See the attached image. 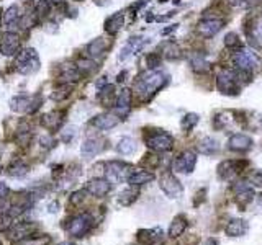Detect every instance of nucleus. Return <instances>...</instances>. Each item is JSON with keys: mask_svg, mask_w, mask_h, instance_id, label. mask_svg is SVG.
<instances>
[{"mask_svg": "<svg viewBox=\"0 0 262 245\" xmlns=\"http://www.w3.org/2000/svg\"><path fill=\"white\" fill-rule=\"evenodd\" d=\"M167 83V75L159 71H149L136 80V92L141 100H151Z\"/></svg>", "mask_w": 262, "mask_h": 245, "instance_id": "nucleus-1", "label": "nucleus"}, {"mask_svg": "<svg viewBox=\"0 0 262 245\" xmlns=\"http://www.w3.org/2000/svg\"><path fill=\"white\" fill-rule=\"evenodd\" d=\"M241 80L236 71H231V69H223L220 71L216 77V87L222 95H228V96H236L239 95L241 90Z\"/></svg>", "mask_w": 262, "mask_h": 245, "instance_id": "nucleus-2", "label": "nucleus"}, {"mask_svg": "<svg viewBox=\"0 0 262 245\" xmlns=\"http://www.w3.org/2000/svg\"><path fill=\"white\" fill-rule=\"evenodd\" d=\"M233 62L234 66H236V71H243L249 74L257 71L262 66V59L259 56L254 53L252 49H244V47L238 49V51L233 54Z\"/></svg>", "mask_w": 262, "mask_h": 245, "instance_id": "nucleus-3", "label": "nucleus"}, {"mask_svg": "<svg viewBox=\"0 0 262 245\" xmlns=\"http://www.w3.org/2000/svg\"><path fill=\"white\" fill-rule=\"evenodd\" d=\"M15 67L20 74H33L39 69V59H38V53L36 49L33 47H26L22 53L17 56L15 59Z\"/></svg>", "mask_w": 262, "mask_h": 245, "instance_id": "nucleus-4", "label": "nucleus"}, {"mask_svg": "<svg viewBox=\"0 0 262 245\" xmlns=\"http://www.w3.org/2000/svg\"><path fill=\"white\" fill-rule=\"evenodd\" d=\"M146 144L149 149H153L156 152H167L174 147V137L167 134V132L157 129L156 132L146 137Z\"/></svg>", "mask_w": 262, "mask_h": 245, "instance_id": "nucleus-5", "label": "nucleus"}, {"mask_svg": "<svg viewBox=\"0 0 262 245\" xmlns=\"http://www.w3.org/2000/svg\"><path fill=\"white\" fill-rule=\"evenodd\" d=\"M159 186H161V190L165 193V196H167V198H170V200L181 198L182 193H184L182 183L170 172L162 173V177L159 178Z\"/></svg>", "mask_w": 262, "mask_h": 245, "instance_id": "nucleus-6", "label": "nucleus"}, {"mask_svg": "<svg viewBox=\"0 0 262 245\" xmlns=\"http://www.w3.org/2000/svg\"><path fill=\"white\" fill-rule=\"evenodd\" d=\"M247 167H249V162L247 160H225L218 165V177L220 178H233L236 177V175L243 173Z\"/></svg>", "mask_w": 262, "mask_h": 245, "instance_id": "nucleus-7", "label": "nucleus"}, {"mask_svg": "<svg viewBox=\"0 0 262 245\" xmlns=\"http://www.w3.org/2000/svg\"><path fill=\"white\" fill-rule=\"evenodd\" d=\"M92 226H94V219L91 214H79L69 224V232H71V235L80 239V237H84L92 229Z\"/></svg>", "mask_w": 262, "mask_h": 245, "instance_id": "nucleus-8", "label": "nucleus"}, {"mask_svg": "<svg viewBox=\"0 0 262 245\" xmlns=\"http://www.w3.org/2000/svg\"><path fill=\"white\" fill-rule=\"evenodd\" d=\"M131 167L128 164H123V162H110L107 165V170H105V175H107V180L110 183H120V181L126 180L128 175L133 172L129 170Z\"/></svg>", "mask_w": 262, "mask_h": 245, "instance_id": "nucleus-9", "label": "nucleus"}, {"mask_svg": "<svg viewBox=\"0 0 262 245\" xmlns=\"http://www.w3.org/2000/svg\"><path fill=\"white\" fill-rule=\"evenodd\" d=\"M233 191H234V196H236V203L241 208H246L249 203L254 201V198H256L254 188L249 183H246V181H238V183H234Z\"/></svg>", "mask_w": 262, "mask_h": 245, "instance_id": "nucleus-10", "label": "nucleus"}, {"mask_svg": "<svg viewBox=\"0 0 262 245\" xmlns=\"http://www.w3.org/2000/svg\"><path fill=\"white\" fill-rule=\"evenodd\" d=\"M197 165V154L192 151H184L181 156L176 159L174 170L179 173H192Z\"/></svg>", "mask_w": 262, "mask_h": 245, "instance_id": "nucleus-11", "label": "nucleus"}, {"mask_svg": "<svg viewBox=\"0 0 262 245\" xmlns=\"http://www.w3.org/2000/svg\"><path fill=\"white\" fill-rule=\"evenodd\" d=\"M225 26V22L222 18H205L197 25V31L202 34L203 38H213L216 33L222 31Z\"/></svg>", "mask_w": 262, "mask_h": 245, "instance_id": "nucleus-12", "label": "nucleus"}, {"mask_svg": "<svg viewBox=\"0 0 262 245\" xmlns=\"http://www.w3.org/2000/svg\"><path fill=\"white\" fill-rule=\"evenodd\" d=\"M129 108H131V90L123 88L118 93V96H116L113 113L118 116L120 120H123V118H126V115L129 113Z\"/></svg>", "mask_w": 262, "mask_h": 245, "instance_id": "nucleus-13", "label": "nucleus"}, {"mask_svg": "<svg viewBox=\"0 0 262 245\" xmlns=\"http://www.w3.org/2000/svg\"><path fill=\"white\" fill-rule=\"evenodd\" d=\"M252 145H254L252 137L246 134H233L228 139V149L234 152H247L252 149Z\"/></svg>", "mask_w": 262, "mask_h": 245, "instance_id": "nucleus-14", "label": "nucleus"}, {"mask_svg": "<svg viewBox=\"0 0 262 245\" xmlns=\"http://www.w3.org/2000/svg\"><path fill=\"white\" fill-rule=\"evenodd\" d=\"M20 49V36L17 33H5L0 41V51L4 56H15Z\"/></svg>", "mask_w": 262, "mask_h": 245, "instance_id": "nucleus-15", "label": "nucleus"}, {"mask_svg": "<svg viewBox=\"0 0 262 245\" xmlns=\"http://www.w3.org/2000/svg\"><path fill=\"white\" fill-rule=\"evenodd\" d=\"M112 190V183L105 178H92L85 183V191L94 196H105Z\"/></svg>", "mask_w": 262, "mask_h": 245, "instance_id": "nucleus-16", "label": "nucleus"}, {"mask_svg": "<svg viewBox=\"0 0 262 245\" xmlns=\"http://www.w3.org/2000/svg\"><path fill=\"white\" fill-rule=\"evenodd\" d=\"M162 229L154 227V229H141L138 230V242L141 245H156L157 242L162 240Z\"/></svg>", "mask_w": 262, "mask_h": 245, "instance_id": "nucleus-17", "label": "nucleus"}, {"mask_svg": "<svg viewBox=\"0 0 262 245\" xmlns=\"http://www.w3.org/2000/svg\"><path fill=\"white\" fill-rule=\"evenodd\" d=\"M34 229H36V226L31 224V222L17 224V226L9 232V237H10V240H13V242L22 240V239H26V237H30L34 232Z\"/></svg>", "mask_w": 262, "mask_h": 245, "instance_id": "nucleus-18", "label": "nucleus"}, {"mask_svg": "<svg viewBox=\"0 0 262 245\" xmlns=\"http://www.w3.org/2000/svg\"><path fill=\"white\" fill-rule=\"evenodd\" d=\"M102 142H100V139H95V137H92V139H85L84 141V144H82V147H80V154H82V157L84 159H94L95 156H97V154H100V151H102Z\"/></svg>", "mask_w": 262, "mask_h": 245, "instance_id": "nucleus-19", "label": "nucleus"}, {"mask_svg": "<svg viewBox=\"0 0 262 245\" xmlns=\"http://www.w3.org/2000/svg\"><path fill=\"white\" fill-rule=\"evenodd\" d=\"M154 180V173L146 172V170H133L129 175L126 181L131 186H141L144 183H149V181Z\"/></svg>", "mask_w": 262, "mask_h": 245, "instance_id": "nucleus-20", "label": "nucleus"}, {"mask_svg": "<svg viewBox=\"0 0 262 245\" xmlns=\"http://www.w3.org/2000/svg\"><path fill=\"white\" fill-rule=\"evenodd\" d=\"M247 232V224L243 219H231L225 227V234L228 237H243Z\"/></svg>", "mask_w": 262, "mask_h": 245, "instance_id": "nucleus-21", "label": "nucleus"}, {"mask_svg": "<svg viewBox=\"0 0 262 245\" xmlns=\"http://www.w3.org/2000/svg\"><path fill=\"white\" fill-rule=\"evenodd\" d=\"M120 123V118L116 116L115 113H105V115H100L94 120V126L99 128L102 131H107V129H112L115 128L116 124Z\"/></svg>", "mask_w": 262, "mask_h": 245, "instance_id": "nucleus-22", "label": "nucleus"}, {"mask_svg": "<svg viewBox=\"0 0 262 245\" xmlns=\"http://www.w3.org/2000/svg\"><path fill=\"white\" fill-rule=\"evenodd\" d=\"M123 26H125V13L118 12V13H115V15L107 18V22H105V31L108 34H116Z\"/></svg>", "mask_w": 262, "mask_h": 245, "instance_id": "nucleus-23", "label": "nucleus"}, {"mask_svg": "<svg viewBox=\"0 0 262 245\" xmlns=\"http://www.w3.org/2000/svg\"><path fill=\"white\" fill-rule=\"evenodd\" d=\"M187 218H185L184 214H179L176 216L174 219H172L170 222V227H169V237H172V239H177V237H181L185 229H187Z\"/></svg>", "mask_w": 262, "mask_h": 245, "instance_id": "nucleus-24", "label": "nucleus"}, {"mask_svg": "<svg viewBox=\"0 0 262 245\" xmlns=\"http://www.w3.org/2000/svg\"><path fill=\"white\" fill-rule=\"evenodd\" d=\"M197 149L200 154H205V156H211V154H216L220 149V144L216 139L213 137H203L202 141L198 142Z\"/></svg>", "mask_w": 262, "mask_h": 245, "instance_id": "nucleus-25", "label": "nucleus"}, {"mask_svg": "<svg viewBox=\"0 0 262 245\" xmlns=\"http://www.w3.org/2000/svg\"><path fill=\"white\" fill-rule=\"evenodd\" d=\"M61 121H63V118H61L59 111H51V113H48V115L43 116V120H41V124H43L46 129L56 131L59 126H61Z\"/></svg>", "mask_w": 262, "mask_h": 245, "instance_id": "nucleus-26", "label": "nucleus"}, {"mask_svg": "<svg viewBox=\"0 0 262 245\" xmlns=\"http://www.w3.org/2000/svg\"><path fill=\"white\" fill-rule=\"evenodd\" d=\"M162 54H164L165 59L176 61L182 56V49L177 43H174V41H167V43L162 46Z\"/></svg>", "mask_w": 262, "mask_h": 245, "instance_id": "nucleus-27", "label": "nucleus"}, {"mask_svg": "<svg viewBox=\"0 0 262 245\" xmlns=\"http://www.w3.org/2000/svg\"><path fill=\"white\" fill-rule=\"evenodd\" d=\"M99 100L103 107H113V100H115V87L113 85H103L100 88L99 93Z\"/></svg>", "mask_w": 262, "mask_h": 245, "instance_id": "nucleus-28", "label": "nucleus"}, {"mask_svg": "<svg viewBox=\"0 0 262 245\" xmlns=\"http://www.w3.org/2000/svg\"><path fill=\"white\" fill-rule=\"evenodd\" d=\"M107 47H108L107 39L105 38H97V39H94L91 44H89L87 51H89V56L97 58V56H100V54H103L107 51Z\"/></svg>", "mask_w": 262, "mask_h": 245, "instance_id": "nucleus-29", "label": "nucleus"}, {"mask_svg": "<svg viewBox=\"0 0 262 245\" xmlns=\"http://www.w3.org/2000/svg\"><path fill=\"white\" fill-rule=\"evenodd\" d=\"M116 149H118V152L123 154V156H131V154L136 152L138 144L133 137H123L118 142V145H116Z\"/></svg>", "mask_w": 262, "mask_h": 245, "instance_id": "nucleus-30", "label": "nucleus"}, {"mask_svg": "<svg viewBox=\"0 0 262 245\" xmlns=\"http://www.w3.org/2000/svg\"><path fill=\"white\" fill-rule=\"evenodd\" d=\"M138 196H140V190L133 186V188H128L125 191H121L118 196V201L121 206H131L138 200Z\"/></svg>", "mask_w": 262, "mask_h": 245, "instance_id": "nucleus-31", "label": "nucleus"}, {"mask_svg": "<svg viewBox=\"0 0 262 245\" xmlns=\"http://www.w3.org/2000/svg\"><path fill=\"white\" fill-rule=\"evenodd\" d=\"M190 66L195 72H206L210 71V64L208 61L205 59V56L202 54H194L190 56Z\"/></svg>", "mask_w": 262, "mask_h": 245, "instance_id": "nucleus-32", "label": "nucleus"}, {"mask_svg": "<svg viewBox=\"0 0 262 245\" xmlns=\"http://www.w3.org/2000/svg\"><path fill=\"white\" fill-rule=\"evenodd\" d=\"M30 98L28 96H15L10 100V108L17 113H22V111H28L30 110Z\"/></svg>", "mask_w": 262, "mask_h": 245, "instance_id": "nucleus-33", "label": "nucleus"}, {"mask_svg": "<svg viewBox=\"0 0 262 245\" xmlns=\"http://www.w3.org/2000/svg\"><path fill=\"white\" fill-rule=\"evenodd\" d=\"M7 173L10 175L13 178H20V177H25L26 173H28V165L22 164L20 160L17 162H13L12 165H9V169H7Z\"/></svg>", "mask_w": 262, "mask_h": 245, "instance_id": "nucleus-34", "label": "nucleus"}, {"mask_svg": "<svg viewBox=\"0 0 262 245\" xmlns=\"http://www.w3.org/2000/svg\"><path fill=\"white\" fill-rule=\"evenodd\" d=\"M198 121H200V116L197 113H187L181 120V128L189 132V131H192L195 128V126L198 124Z\"/></svg>", "mask_w": 262, "mask_h": 245, "instance_id": "nucleus-35", "label": "nucleus"}, {"mask_svg": "<svg viewBox=\"0 0 262 245\" xmlns=\"http://www.w3.org/2000/svg\"><path fill=\"white\" fill-rule=\"evenodd\" d=\"M75 67H77V71L82 75H84V74H92L94 71H97V64H95L94 61H89V59H80V61H77Z\"/></svg>", "mask_w": 262, "mask_h": 245, "instance_id": "nucleus-36", "label": "nucleus"}, {"mask_svg": "<svg viewBox=\"0 0 262 245\" xmlns=\"http://www.w3.org/2000/svg\"><path fill=\"white\" fill-rule=\"evenodd\" d=\"M234 113H231V111H222V113H218L215 116V128L220 129V128H225V126H228L231 121H233V116Z\"/></svg>", "mask_w": 262, "mask_h": 245, "instance_id": "nucleus-37", "label": "nucleus"}, {"mask_svg": "<svg viewBox=\"0 0 262 245\" xmlns=\"http://www.w3.org/2000/svg\"><path fill=\"white\" fill-rule=\"evenodd\" d=\"M225 46L228 47V49H241L243 47V43H241V39L236 33H228L225 36Z\"/></svg>", "mask_w": 262, "mask_h": 245, "instance_id": "nucleus-38", "label": "nucleus"}, {"mask_svg": "<svg viewBox=\"0 0 262 245\" xmlns=\"http://www.w3.org/2000/svg\"><path fill=\"white\" fill-rule=\"evenodd\" d=\"M18 20V7L12 5L10 9H7V12L4 13V23L5 25H13Z\"/></svg>", "mask_w": 262, "mask_h": 245, "instance_id": "nucleus-39", "label": "nucleus"}, {"mask_svg": "<svg viewBox=\"0 0 262 245\" xmlns=\"http://www.w3.org/2000/svg\"><path fill=\"white\" fill-rule=\"evenodd\" d=\"M71 90H72V85H71V83H69V85H63L61 88H56V90H54L53 95H51V98H53V100H56V102H61V100H64L66 96L71 95Z\"/></svg>", "mask_w": 262, "mask_h": 245, "instance_id": "nucleus-40", "label": "nucleus"}, {"mask_svg": "<svg viewBox=\"0 0 262 245\" xmlns=\"http://www.w3.org/2000/svg\"><path fill=\"white\" fill-rule=\"evenodd\" d=\"M146 62H148V67L151 69V71H154V69L161 64V56L159 54H149L146 58Z\"/></svg>", "mask_w": 262, "mask_h": 245, "instance_id": "nucleus-41", "label": "nucleus"}, {"mask_svg": "<svg viewBox=\"0 0 262 245\" xmlns=\"http://www.w3.org/2000/svg\"><path fill=\"white\" fill-rule=\"evenodd\" d=\"M85 194H87L85 190H79V191L72 193V196H71V203H72V205H80V203L85 200Z\"/></svg>", "mask_w": 262, "mask_h": 245, "instance_id": "nucleus-42", "label": "nucleus"}, {"mask_svg": "<svg viewBox=\"0 0 262 245\" xmlns=\"http://www.w3.org/2000/svg\"><path fill=\"white\" fill-rule=\"evenodd\" d=\"M48 12H50V2H48V0H41L36 5V13L39 17H45Z\"/></svg>", "mask_w": 262, "mask_h": 245, "instance_id": "nucleus-43", "label": "nucleus"}, {"mask_svg": "<svg viewBox=\"0 0 262 245\" xmlns=\"http://www.w3.org/2000/svg\"><path fill=\"white\" fill-rule=\"evenodd\" d=\"M135 53H133V47H131L129 44H126L125 47H123L121 49V51H120V56H118V59L123 62V61H126V59H129L131 58V56H133Z\"/></svg>", "mask_w": 262, "mask_h": 245, "instance_id": "nucleus-44", "label": "nucleus"}, {"mask_svg": "<svg viewBox=\"0 0 262 245\" xmlns=\"http://www.w3.org/2000/svg\"><path fill=\"white\" fill-rule=\"evenodd\" d=\"M9 194H10L9 186L0 181V205H4V203L9 200Z\"/></svg>", "mask_w": 262, "mask_h": 245, "instance_id": "nucleus-45", "label": "nucleus"}, {"mask_svg": "<svg viewBox=\"0 0 262 245\" xmlns=\"http://www.w3.org/2000/svg\"><path fill=\"white\" fill-rule=\"evenodd\" d=\"M10 221H12V216L9 214H0V232L2 230H7L10 227Z\"/></svg>", "mask_w": 262, "mask_h": 245, "instance_id": "nucleus-46", "label": "nucleus"}, {"mask_svg": "<svg viewBox=\"0 0 262 245\" xmlns=\"http://www.w3.org/2000/svg\"><path fill=\"white\" fill-rule=\"evenodd\" d=\"M254 185H262V172H252L249 175V178H247Z\"/></svg>", "mask_w": 262, "mask_h": 245, "instance_id": "nucleus-47", "label": "nucleus"}, {"mask_svg": "<svg viewBox=\"0 0 262 245\" xmlns=\"http://www.w3.org/2000/svg\"><path fill=\"white\" fill-rule=\"evenodd\" d=\"M230 4L238 9H246V7H249V0H230Z\"/></svg>", "mask_w": 262, "mask_h": 245, "instance_id": "nucleus-48", "label": "nucleus"}, {"mask_svg": "<svg viewBox=\"0 0 262 245\" xmlns=\"http://www.w3.org/2000/svg\"><path fill=\"white\" fill-rule=\"evenodd\" d=\"M177 26H179V25H172L170 28H164V30H162V34H169V33H172V31H176Z\"/></svg>", "mask_w": 262, "mask_h": 245, "instance_id": "nucleus-49", "label": "nucleus"}, {"mask_svg": "<svg viewBox=\"0 0 262 245\" xmlns=\"http://www.w3.org/2000/svg\"><path fill=\"white\" fill-rule=\"evenodd\" d=\"M203 245H218V242H216V239H213V237H210V239H206V240L203 242Z\"/></svg>", "mask_w": 262, "mask_h": 245, "instance_id": "nucleus-50", "label": "nucleus"}, {"mask_svg": "<svg viewBox=\"0 0 262 245\" xmlns=\"http://www.w3.org/2000/svg\"><path fill=\"white\" fill-rule=\"evenodd\" d=\"M256 36L262 41V22L259 23V26H257V30H256Z\"/></svg>", "mask_w": 262, "mask_h": 245, "instance_id": "nucleus-51", "label": "nucleus"}, {"mask_svg": "<svg viewBox=\"0 0 262 245\" xmlns=\"http://www.w3.org/2000/svg\"><path fill=\"white\" fill-rule=\"evenodd\" d=\"M259 205H260V208H262V194H259Z\"/></svg>", "mask_w": 262, "mask_h": 245, "instance_id": "nucleus-52", "label": "nucleus"}, {"mask_svg": "<svg viewBox=\"0 0 262 245\" xmlns=\"http://www.w3.org/2000/svg\"><path fill=\"white\" fill-rule=\"evenodd\" d=\"M61 245H75V243H72V242H64V243H61Z\"/></svg>", "mask_w": 262, "mask_h": 245, "instance_id": "nucleus-53", "label": "nucleus"}]
</instances>
